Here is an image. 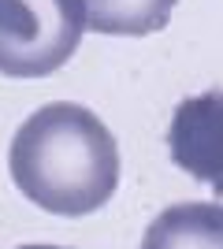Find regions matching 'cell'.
Segmentation results:
<instances>
[{
	"label": "cell",
	"mask_w": 223,
	"mask_h": 249,
	"mask_svg": "<svg viewBox=\"0 0 223 249\" xmlns=\"http://www.w3.org/2000/svg\"><path fill=\"white\" fill-rule=\"evenodd\" d=\"M168 153L190 178L223 197V89H205L175 108Z\"/></svg>",
	"instance_id": "obj_3"
},
{
	"label": "cell",
	"mask_w": 223,
	"mask_h": 249,
	"mask_svg": "<svg viewBox=\"0 0 223 249\" xmlns=\"http://www.w3.org/2000/svg\"><path fill=\"white\" fill-rule=\"evenodd\" d=\"M179 0H82L86 30L116 34V37H145L168 26Z\"/></svg>",
	"instance_id": "obj_5"
},
{
	"label": "cell",
	"mask_w": 223,
	"mask_h": 249,
	"mask_svg": "<svg viewBox=\"0 0 223 249\" xmlns=\"http://www.w3.org/2000/svg\"><path fill=\"white\" fill-rule=\"evenodd\" d=\"M141 249H223V205L182 201L149 223Z\"/></svg>",
	"instance_id": "obj_4"
},
{
	"label": "cell",
	"mask_w": 223,
	"mask_h": 249,
	"mask_svg": "<svg viewBox=\"0 0 223 249\" xmlns=\"http://www.w3.org/2000/svg\"><path fill=\"white\" fill-rule=\"evenodd\" d=\"M82 30V0H0V74L41 78L60 71Z\"/></svg>",
	"instance_id": "obj_2"
},
{
	"label": "cell",
	"mask_w": 223,
	"mask_h": 249,
	"mask_svg": "<svg viewBox=\"0 0 223 249\" xmlns=\"http://www.w3.org/2000/svg\"><path fill=\"white\" fill-rule=\"evenodd\" d=\"M8 167L30 205L52 216H89L119 186V145L86 104L52 101L22 119Z\"/></svg>",
	"instance_id": "obj_1"
},
{
	"label": "cell",
	"mask_w": 223,
	"mask_h": 249,
	"mask_svg": "<svg viewBox=\"0 0 223 249\" xmlns=\"http://www.w3.org/2000/svg\"><path fill=\"white\" fill-rule=\"evenodd\" d=\"M19 249H67V246H45V242H34V246H19Z\"/></svg>",
	"instance_id": "obj_6"
}]
</instances>
